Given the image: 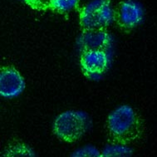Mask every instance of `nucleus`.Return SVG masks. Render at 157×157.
<instances>
[{
	"mask_svg": "<svg viewBox=\"0 0 157 157\" xmlns=\"http://www.w3.org/2000/svg\"><path fill=\"white\" fill-rule=\"evenodd\" d=\"M79 0H47V8L59 12L66 13L75 9Z\"/></svg>",
	"mask_w": 157,
	"mask_h": 157,
	"instance_id": "obj_8",
	"label": "nucleus"
},
{
	"mask_svg": "<svg viewBox=\"0 0 157 157\" xmlns=\"http://www.w3.org/2000/svg\"><path fill=\"white\" fill-rule=\"evenodd\" d=\"M111 61L110 52L85 50L82 51L80 66L85 76L89 78H98L108 70Z\"/></svg>",
	"mask_w": 157,
	"mask_h": 157,
	"instance_id": "obj_4",
	"label": "nucleus"
},
{
	"mask_svg": "<svg viewBox=\"0 0 157 157\" xmlns=\"http://www.w3.org/2000/svg\"><path fill=\"white\" fill-rule=\"evenodd\" d=\"M132 153V150L127 146L123 145H115V146H106L103 151L105 156H120V155H129Z\"/></svg>",
	"mask_w": 157,
	"mask_h": 157,
	"instance_id": "obj_9",
	"label": "nucleus"
},
{
	"mask_svg": "<svg viewBox=\"0 0 157 157\" xmlns=\"http://www.w3.org/2000/svg\"><path fill=\"white\" fill-rule=\"evenodd\" d=\"M91 126V121L86 112L67 111L55 119L53 132L65 142H76L86 134Z\"/></svg>",
	"mask_w": 157,
	"mask_h": 157,
	"instance_id": "obj_2",
	"label": "nucleus"
},
{
	"mask_svg": "<svg viewBox=\"0 0 157 157\" xmlns=\"http://www.w3.org/2000/svg\"><path fill=\"white\" fill-rule=\"evenodd\" d=\"M116 20V11L109 0H92L79 11L83 29H105Z\"/></svg>",
	"mask_w": 157,
	"mask_h": 157,
	"instance_id": "obj_3",
	"label": "nucleus"
},
{
	"mask_svg": "<svg viewBox=\"0 0 157 157\" xmlns=\"http://www.w3.org/2000/svg\"><path fill=\"white\" fill-rule=\"evenodd\" d=\"M145 11L142 5L135 0L121 2L117 12L116 20L124 29H133L142 23Z\"/></svg>",
	"mask_w": 157,
	"mask_h": 157,
	"instance_id": "obj_5",
	"label": "nucleus"
},
{
	"mask_svg": "<svg viewBox=\"0 0 157 157\" xmlns=\"http://www.w3.org/2000/svg\"><path fill=\"white\" fill-rule=\"evenodd\" d=\"M25 82L20 72L13 67H5L0 73V94L5 98H13L22 93Z\"/></svg>",
	"mask_w": 157,
	"mask_h": 157,
	"instance_id": "obj_7",
	"label": "nucleus"
},
{
	"mask_svg": "<svg viewBox=\"0 0 157 157\" xmlns=\"http://www.w3.org/2000/svg\"><path fill=\"white\" fill-rule=\"evenodd\" d=\"M26 3L36 9H46L47 0H24Z\"/></svg>",
	"mask_w": 157,
	"mask_h": 157,
	"instance_id": "obj_10",
	"label": "nucleus"
},
{
	"mask_svg": "<svg viewBox=\"0 0 157 157\" xmlns=\"http://www.w3.org/2000/svg\"><path fill=\"white\" fill-rule=\"evenodd\" d=\"M82 51L103 50L110 52L113 47L112 36L106 29H84L77 41Z\"/></svg>",
	"mask_w": 157,
	"mask_h": 157,
	"instance_id": "obj_6",
	"label": "nucleus"
},
{
	"mask_svg": "<svg viewBox=\"0 0 157 157\" xmlns=\"http://www.w3.org/2000/svg\"><path fill=\"white\" fill-rule=\"evenodd\" d=\"M109 133L119 143L130 142L137 136L140 121L136 112L130 106H121L109 115L107 119Z\"/></svg>",
	"mask_w": 157,
	"mask_h": 157,
	"instance_id": "obj_1",
	"label": "nucleus"
}]
</instances>
